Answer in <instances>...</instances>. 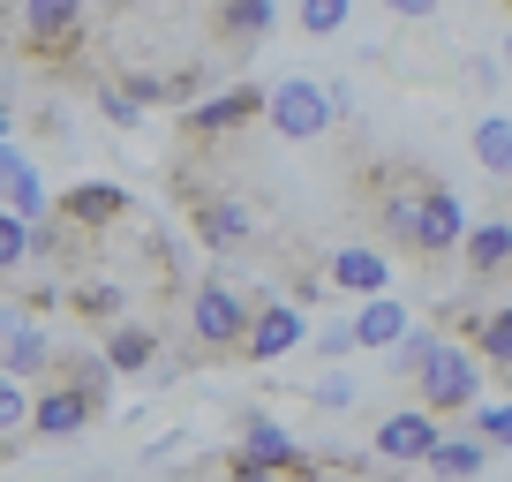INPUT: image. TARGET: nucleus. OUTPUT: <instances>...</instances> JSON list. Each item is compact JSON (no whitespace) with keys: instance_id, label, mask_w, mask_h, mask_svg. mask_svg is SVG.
<instances>
[{"instance_id":"nucleus-1","label":"nucleus","mask_w":512,"mask_h":482,"mask_svg":"<svg viewBox=\"0 0 512 482\" xmlns=\"http://www.w3.org/2000/svg\"><path fill=\"white\" fill-rule=\"evenodd\" d=\"M482 377H490V370H482V354L467 347V339H452V332H445V339L430 347V362H422L407 385H415V400H422V407H437V415L452 422V415H475Z\"/></svg>"},{"instance_id":"nucleus-2","label":"nucleus","mask_w":512,"mask_h":482,"mask_svg":"<svg viewBox=\"0 0 512 482\" xmlns=\"http://www.w3.org/2000/svg\"><path fill=\"white\" fill-rule=\"evenodd\" d=\"M264 121H272L287 144H317L339 113H332V91H324L317 76H302V68H294V76L264 83Z\"/></svg>"},{"instance_id":"nucleus-3","label":"nucleus","mask_w":512,"mask_h":482,"mask_svg":"<svg viewBox=\"0 0 512 482\" xmlns=\"http://www.w3.org/2000/svg\"><path fill=\"white\" fill-rule=\"evenodd\" d=\"M249 309H256V302H249L241 287H226L219 272L196 279V294H189V332H196V347H204V354H241Z\"/></svg>"},{"instance_id":"nucleus-4","label":"nucleus","mask_w":512,"mask_h":482,"mask_svg":"<svg viewBox=\"0 0 512 482\" xmlns=\"http://www.w3.org/2000/svg\"><path fill=\"white\" fill-rule=\"evenodd\" d=\"M249 121H264V83H226V91H204L181 106V136L189 144H219V136L249 129Z\"/></svg>"},{"instance_id":"nucleus-5","label":"nucleus","mask_w":512,"mask_h":482,"mask_svg":"<svg viewBox=\"0 0 512 482\" xmlns=\"http://www.w3.org/2000/svg\"><path fill=\"white\" fill-rule=\"evenodd\" d=\"M309 339V317L302 302H287V294H272V302L249 309V332H241V362H256V370H272V362H287L294 347Z\"/></svg>"},{"instance_id":"nucleus-6","label":"nucleus","mask_w":512,"mask_h":482,"mask_svg":"<svg viewBox=\"0 0 512 482\" xmlns=\"http://www.w3.org/2000/svg\"><path fill=\"white\" fill-rule=\"evenodd\" d=\"M234 475H279V467H309V452L294 445V430L279 415H241V437L226 452Z\"/></svg>"},{"instance_id":"nucleus-7","label":"nucleus","mask_w":512,"mask_h":482,"mask_svg":"<svg viewBox=\"0 0 512 482\" xmlns=\"http://www.w3.org/2000/svg\"><path fill=\"white\" fill-rule=\"evenodd\" d=\"M467 241V204L460 189H445V181H422V219H415V257H460Z\"/></svg>"},{"instance_id":"nucleus-8","label":"nucleus","mask_w":512,"mask_h":482,"mask_svg":"<svg viewBox=\"0 0 512 482\" xmlns=\"http://www.w3.org/2000/svg\"><path fill=\"white\" fill-rule=\"evenodd\" d=\"M437 430H445V415L437 407H392V415L377 422V460L384 467H422L430 460V445H437Z\"/></svg>"},{"instance_id":"nucleus-9","label":"nucleus","mask_w":512,"mask_h":482,"mask_svg":"<svg viewBox=\"0 0 512 482\" xmlns=\"http://www.w3.org/2000/svg\"><path fill=\"white\" fill-rule=\"evenodd\" d=\"M16 31L31 53H68L83 38V0H16Z\"/></svg>"},{"instance_id":"nucleus-10","label":"nucleus","mask_w":512,"mask_h":482,"mask_svg":"<svg viewBox=\"0 0 512 482\" xmlns=\"http://www.w3.org/2000/svg\"><path fill=\"white\" fill-rule=\"evenodd\" d=\"M0 204L23 211L31 226L46 219L53 204H61V196L46 189V174H38V159H23V151H16V136H0Z\"/></svg>"},{"instance_id":"nucleus-11","label":"nucleus","mask_w":512,"mask_h":482,"mask_svg":"<svg viewBox=\"0 0 512 482\" xmlns=\"http://www.w3.org/2000/svg\"><path fill=\"white\" fill-rule=\"evenodd\" d=\"M98 354H106V370H121V377H166V347H159V332H151V324L113 317L106 339H98Z\"/></svg>"},{"instance_id":"nucleus-12","label":"nucleus","mask_w":512,"mask_h":482,"mask_svg":"<svg viewBox=\"0 0 512 482\" xmlns=\"http://www.w3.org/2000/svg\"><path fill=\"white\" fill-rule=\"evenodd\" d=\"M196 241L204 249H219V257H234V249H249L256 241V211L241 204V196H196Z\"/></svg>"},{"instance_id":"nucleus-13","label":"nucleus","mask_w":512,"mask_h":482,"mask_svg":"<svg viewBox=\"0 0 512 482\" xmlns=\"http://www.w3.org/2000/svg\"><path fill=\"white\" fill-rule=\"evenodd\" d=\"M324 279H332V294H384L392 264H384V249H324Z\"/></svg>"},{"instance_id":"nucleus-14","label":"nucleus","mask_w":512,"mask_h":482,"mask_svg":"<svg viewBox=\"0 0 512 482\" xmlns=\"http://www.w3.org/2000/svg\"><path fill=\"white\" fill-rule=\"evenodd\" d=\"M0 370H16L23 385H38V377L53 370V339H46L38 317H16L8 332H0Z\"/></svg>"},{"instance_id":"nucleus-15","label":"nucleus","mask_w":512,"mask_h":482,"mask_svg":"<svg viewBox=\"0 0 512 482\" xmlns=\"http://www.w3.org/2000/svg\"><path fill=\"white\" fill-rule=\"evenodd\" d=\"M407 324H415V309L392 302V287H384V294H362V309H354V347H362V354H384Z\"/></svg>"},{"instance_id":"nucleus-16","label":"nucleus","mask_w":512,"mask_h":482,"mask_svg":"<svg viewBox=\"0 0 512 482\" xmlns=\"http://www.w3.org/2000/svg\"><path fill=\"white\" fill-rule=\"evenodd\" d=\"M53 211H68L76 226H91V234H106L113 219H128V189L121 181H76V189L61 196Z\"/></svg>"},{"instance_id":"nucleus-17","label":"nucleus","mask_w":512,"mask_h":482,"mask_svg":"<svg viewBox=\"0 0 512 482\" xmlns=\"http://www.w3.org/2000/svg\"><path fill=\"white\" fill-rule=\"evenodd\" d=\"M272 23H279V0H219V46L234 53H256L272 38Z\"/></svg>"},{"instance_id":"nucleus-18","label":"nucleus","mask_w":512,"mask_h":482,"mask_svg":"<svg viewBox=\"0 0 512 482\" xmlns=\"http://www.w3.org/2000/svg\"><path fill=\"white\" fill-rule=\"evenodd\" d=\"M460 264H467V279H497V272H512V219H482V226H467Z\"/></svg>"},{"instance_id":"nucleus-19","label":"nucleus","mask_w":512,"mask_h":482,"mask_svg":"<svg viewBox=\"0 0 512 482\" xmlns=\"http://www.w3.org/2000/svg\"><path fill=\"white\" fill-rule=\"evenodd\" d=\"M430 475H482V467H490V437H452V430H437V445H430Z\"/></svg>"},{"instance_id":"nucleus-20","label":"nucleus","mask_w":512,"mask_h":482,"mask_svg":"<svg viewBox=\"0 0 512 482\" xmlns=\"http://www.w3.org/2000/svg\"><path fill=\"white\" fill-rule=\"evenodd\" d=\"M467 144H475V166L490 181H512V113H482Z\"/></svg>"},{"instance_id":"nucleus-21","label":"nucleus","mask_w":512,"mask_h":482,"mask_svg":"<svg viewBox=\"0 0 512 482\" xmlns=\"http://www.w3.org/2000/svg\"><path fill=\"white\" fill-rule=\"evenodd\" d=\"M467 347L482 354V370L512 377V302H505V309H482V324L467 332Z\"/></svg>"},{"instance_id":"nucleus-22","label":"nucleus","mask_w":512,"mask_h":482,"mask_svg":"<svg viewBox=\"0 0 512 482\" xmlns=\"http://www.w3.org/2000/svg\"><path fill=\"white\" fill-rule=\"evenodd\" d=\"M437 339H445V317L437 324H407L400 339H392V347H384V377H415L422 362H430V347Z\"/></svg>"},{"instance_id":"nucleus-23","label":"nucleus","mask_w":512,"mask_h":482,"mask_svg":"<svg viewBox=\"0 0 512 482\" xmlns=\"http://www.w3.org/2000/svg\"><path fill=\"white\" fill-rule=\"evenodd\" d=\"M415 219H422V189H392V196H377V234L392 241V249H415Z\"/></svg>"},{"instance_id":"nucleus-24","label":"nucleus","mask_w":512,"mask_h":482,"mask_svg":"<svg viewBox=\"0 0 512 482\" xmlns=\"http://www.w3.org/2000/svg\"><path fill=\"white\" fill-rule=\"evenodd\" d=\"M91 106L106 113L121 136H128V129H144V98L128 91V83H106V76H98V83H91Z\"/></svg>"},{"instance_id":"nucleus-25","label":"nucleus","mask_w":512,"mask_h":482,"mask_svg":"<svg viewBox=\"0 0 512 482\" xmlns=\"http://www.w3.org/2000/svg\"><path fill=\"white\" fill-rule=\"evenodd\" d=\"M354 16V0H294V31L302 38H339Z\"/></svg>"},{"instance_id":"nucleus-26","label":"nucleus","mask_w":512,"mask_h":482,"mask_svg":"<svg viewBox=\"0 0 512 482\" xmlns=\"http://www.w3.org/2000/svg\"><path fill=\"white\" fill-rule=\"evenodd\" d=\"M0 437H8V445L31 437V385H23L16 370H0Z\"/></svg>"},{"instance_id":"nucleus-27","label":"nucleus","mask_w":512,"mask_h":482,"mask_svg":"<svg viewBox=\"0 0 512 482\" xmlns=\"http://www.w3.org/2000/svg\"><path fill=\"white\" fill-rule=\"evenodd\" d=\"M23 264H31V219L0 204V279H16Z\"/></svg>"},{"instance_id":"nucleus-28","label":"nucleus","mask_w":512,"mask_h":482,"mask_svg":"<svg viewBox=\"0 0 512 482\" xmlns=\"http://www.w3.org/2000/svg\"><path fill=\"white\" fill-rule=\"evenodd\" d=\"M121 309H128V294L113 287V279H91V287H76V317H83V324H113Z\"/></svg>"},{"instance_id":"nucleus-29","label":"nucleus","mask_w":512,"mask_h":482,"mask_svg":"<svg viewBox=\"0 0 512 482\" xmlns=\"http://www.w3.org/2000/svg\"><path fill=\"white\" fill-rule=\"evenodd\" d=\"M309 347H317L324 362H347V354H354V317H332L324 332H309Z\"/></svg>"},{"instance_id":"nucleus-30","label":"nucleus","mask_w":512,"mask_h":482,"mask_svg":"<svg viewBox=\"0 0 512 482\" xmlns=\"http://www.w3.org/2000/svg\"><path fill=\"white\" fill-rule=\"evenodd\" d=\"M475 430L490 437V452H512V400H505V407H482V400H475Z\"/></svg>"},{"instance_id":"nucleus-31","label":"nucleus","mask_w":512,"mask_h":482,"mask_svg":"<svg viewBox=\"0 0 512 482\" xmlns=\"http://www.w3.org/2000/svg\"><path fill=\"white\" fill-rule=\"evenodd\" d=\"M309 400H317L324 407V415H332V407H339V415H347V407H354V377H317V385H309Z\"/></svg>"},{"instance_id":"nucleus-32","label":"nucleus","mask_w":512,"mask_h":482,"mask_svg":"<svg viewBox=\"0 0 512 482\" xmlns=\"http://www.w3.org/2000/svg\"><path fill=\"white\" fill-rule=\"evenodd\" d=\"M377 8H392L400 23H430L437 8H445V0H377Z\"/></svg>"},{"instance_id":"nucleus-33","label":"nucleus","mask_w":512,"mask_h":482,"mask_svg":"<svg viewBox=\"0 0 512 482\" xmlns=\"http://www.w3.org/2000/svg\"><path fill=\"white\" fill-rule=\"evenodd\" d=\"M497 61H505V76H512V23H505V46H497Z\"/></svg>"},{"instance_id":"nucleus-34","label":"nucleus","mask_w":512,"mask_h":482,"mask_svg":"<svg viewBox=\"0 0 512 482\" xmlns=\"http://www.w3.org/2000/svg\"><path fill=\"white\" fill-rule=\"evenodd\" d=\"M497 8H505V16H512V0H497Z\"/></svg>"},{"instance_id":"nucleus-35","label":"nucleus","mask_w":512,"mask_h":482,"mask_svg":"<svg viewBox=\"0 0 512 482\" xmlns=\"http://www.w3.org/2000/svg\"><path fill=\"white\" fill-rule=\"evenodd\" d=\"M83 8H91V0H83Z\"/></svg>"}]
</instances>
